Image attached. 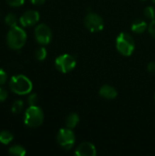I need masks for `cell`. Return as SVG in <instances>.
Instances as JSON below:
<instances>
[{
	"label": "cell",
	"instance_id": "obj_1",
	"mask_svg": "<svg viewBox=\"0 0 155 156\" xmlns=\"http://www.w3.org/2000/svg\"><path fill=\"white\" fill-rule=\"evenodd\" d=\"M26 33L22 27L18 26L10 27L6 36V43L11 49L18 50L22 48L26 44Z\"/></svg>",
	"mask_w": 155,
	"mask_h": 156
},
{
	"label": "cell",
	"instance_id": "obj_2",
	"mask_svg": "<svg viewBox=\"0 0 155 156\" xmlns=\"http://www.w3.org/2000/svg\"><path fill=\"white\" fill-rule=\"evenodd\" d=\"M10 90L17 95H26L33 89L32 81L25 75H16L9 81Z\"/></svg>",
	"mask_w": 155,
	"mask_h": 156
},
{
	"label": "cell",
	"instance_id": "obj_3",
	"mask_svg": "<svg viewBox=\"0 0 155 156\" xmlns=\"http://www.w3.org/2000/svg\"><path fill=\"white\" fill-rule=\"evenodd\" d=\"M116 48L122 56H131L135 48V42L133 37L129 33H120L116 38Z\"/></svg>",
	"mask_w": 155,
	"mask_h": 156
},
{
	"label": "cell",
	"instance_id": "obj_4",
	"mask_svg": "<svg viewBox=\"0 0 155 156\" xmlns=\"http://www.w3.org/2000/svg\"><path fill=\"white\" fill-rule=\"evenodd\" d=\"M44 121V112L37 105L29 106L24 116V122L26 126L30 128H37L43 123Z\"/></svg>",
	"mask_w": 155,
	"mask_h": 156
},
{
	"label": "cell",
	"instance_id": "obj_5",
	"mask_svg": "<svg viewBox=\"0 0 155 156\" xmlns=\"http://www.w3.org/2000/svg\"><path fill=\"white\" fill-rule=\"evenodd\" d=\"M76 58L69 54H63L58 56L55 60L56 69L62 73H69L76 67Z\"/></svg>",
	"mask_w": 155,
	"mask_h": 156
},
{
	"label": "cell",
	"instance_id": "obj_6",
	"mask_svg": "<svg viewBox=\"0 0 155 156\" xmlns=\"http://www.w3.org/2000/svg\"><path fill=\"white\" fill-rule=\"evenodd\" d=\"M75 141H76V137L72 129L69 128L60 129L57 134L58 144L65 150H70L73 147Z\"/></svg>",
	"mask_w": 155,
	"mask_h": 156
},
{
	"label": "cell",
	"instance_id": "obj_7",
	"mask_svg": "<svg viewBox=\"0 0 155 156\" xmlns=\"http://www.w3.org/2000/svg\"><path fill=\"white\" fill-rule=\"evenodd\" d=\"M84 25L90 32H99L104 27V21L102 17L93 12L86 15L84 18Z\"/></svg>",
	"mask_w": 155,
	"mask_h": 156
},
{
	"label": "cell",
	"instance_id": "obj_8",
	"mask_svg": "<svg viewBox=\"0 0 155 156\" xmlns=\"http://www.w3.org/2000/svg\"><path fill=\"white\" fill-rule=\"evenodd\" d=\"M35 37L38 44L48 45L50 43L52 38V31L46 24H39L35 28Z\"/></svg>",
	"mask_w": 155,
	"mask_h": 156
},
{
	"label": "cell",
	"instance_id": "obj_9",
	"mask_svg": "<svg viewBox=\"0 0 155 156\" xmlns=\"http://www.w3.org/2000/svg\"><path fill=\"white\" fill-rule=\"evenodd\" d=\"M39 20V13L35 10L25 12L19 18V22L23 27H31L36 25Z\"/></svg>",
	"mask_w": 155,
	"mask_h": 156
},
{
	"label": "cell",
	"instance_id": "obj_10",
	"mask_svg": "<svg viewBox=\"0 0 155 156\" xmlns=\"http://www.w3.org/2000/svg\"><path fill=\"white\" fill-rule=\"evenodd\" d=\"M75 154L77 156H95L97 154V150L93 144L84 142L78 146Z\"/></svg>",
	"mask_w": 155,
	"mask_h": 156
},
{
	"label": "cell",
	"instance_id": "obj_11",
	"mask_svg": "<svg viewBox=\"0 0 155 156\" xmlns=\"http://www.w3.org/2000/svg\"><path fill=\"white\" fill-rule=\"evenodd\" d=\"M99 93L102 98H104L106 100H114L118 95L116 89L111 85H108V84L101 86Z\"/></svg>",
	"mask_w": 155,
	"mask_h": 156
},
{
	"label": "cell",
	"instance_id": "obj_12",
	"mask_svg": "<svg viewBox=\"0 0 155 156\" xmlns=\"http://www.w3.org/2000/svg\"><path fill=\"white\" fill-rule=\"evenodd\" d=\"M146 28H147V24L144 20H142V19L135 20L132 25V30L137 34L143 33L146 30Z\"/></svg>",
	"mask_w": 155,
	"mask_h": 156
},
{
	"label": "cell",
	"instance_id": "obj_13",
	"mask_svg": "<svg viewBox=\"0 0 155 156\" xmlns=\"http://www.w3.org/2000/svg\"><path fill=\"white\" fill-rule=\"evenodd\" d=\"M79 122V116L75 112L70 113L66 119V126L67 128L74 129L78 125Z\"/></svg>",
	"mask_w": 155,
	"mask_h": 156
},
{
	"label": "cell",
	"instance_id": "obj_14",
	"mask_svg": "<svg viewBox=\"0 0 155 156\" xmlns=\"http://www.w3.org/2000/svg\"><path fill=\"white\" fill-rule=\"evenodd\" d=\"M8 153L12 155L16 156H24L26 154V149L18 144L13 145L8 149Z\"/></svg>",
	"mask_w": 155,
	"mask_h": 156
},
{
	"label": "cell",
	"instance_id": "obj_15",
	"mask_svg": "<svg viewBox=\"0 0 155 156\" xmlns=\"http://www.w3.org/2000/svg\"><path fill=\"white\" fill-rule=\"evenodd\" d=\"M13 134L8 131H2L0 132V144H9L13 141Z\"/></svg>",
	"mask_w": 155,
	"mask_h": 156
},
{
	"label": "cell",
	"instance_id": "obj_16",
	"mask_svg": "<svg viewBox=\"0 0 155 156\" xmlns=\"http://www.w3.org/2000/svg\"><path fill=\"white\" fill-rule=\"evenodd\" d=\"M5 21L6 23V25H8L10 27H15V26H17V16L14 14V13H9L6 15L5 18Z\"/></svg>",
	"mask_w": 155,
	"mask_h": 156
},
{
	"label": "cell",
	"instance_id": "obj_17",
	"mask_svg": "<svg viewBox=\"0 0 155 156\" xmlns=\"http://www.w3.org/2000/svg\"><path fill=\"white\" fill-rule=\"evenodd\" d=\"M23 108H24V102L22 101H20V100H17L13 103L11 111H12L13 113L17 114V113H20L22 112Z\"/></svg>",
	"mask_w": 155,
	"mask_h": 156
},
{
	"label": "cell",
	"instance_id": "obj_18",
	"mask_svg": "<svg viewBox=\"0 0 155 156\" xmlns=\"http://www.w3.org/2000/svg\"><path fill=\"white\" fill-rule=\"evenodd\" d=\"M35 57H36V58H37V60H39V61L44 60V59L47 58V49H46L44 47L38 48L36 50Z\"/></svg>",
	"mask_w": 155,
	"mask_h": 156
},
{
	"label": "cell",
	"instance_id": "obj_19",
	"mask_svg": "<svg viewBox=\"0 0 155 156\" xmlns=\"http://www.w3.org/2000/svg\"><path fill=\"white\" fill-rule=\"evenodd\" d=\"M143 15L146 18L150 19V20H154L155 19V10L153 6H147L145 7L144 11H143Z\"/></svg>",
	"mask_w": 155,
	"mask_h": 156
},
{
	"label": "cell",
	"instance_id": "obj_20",
	"mask_svg": "<svg viewBox=\"0 0 155 156\" xmlns=\"http://www.w3.org/2000/svg\"><path fill=\"white\" fill-rule=\"evenodd\" d=\"M37 101H38V98H37V95L36 93H33V94H31V95L28 97V99H27V102H28L29 106H34V105H37Z\"/></svg>",
	"mask_w": 155,
	"mask_h": 156
},
{
	"label": "cell",
	"instance_id": "obj_21",
	"mask_svg": "<svg viewBox=\"0 0 155 156\" xmlns=\"http://www.w3.org/2000/svg\"><path fill=\"white\" fill-rule=\"evenodd\" d=\"M6 3L11 5V6H14V7H18V6H21L22 5H24L25 3V0H5Z\"/></svg>",
	"mask_w": 155,
	"mask_h": 156
},
{
	"label": "cell",
	"instance_id": "obj_22",
	"mask_svg": "<svg viewBox=\"0 0 155 156\" xmlns=\"http://www.w3.org/2000/svg\"><path fill=\"white\" fill-rule=\"evenodd\" d=\"M7 96H8L7 90L5 88L0 86V102L5 101L7 99Z\"/></svg>",
	"mask_w": 155,
	"mask_h": 156
},
{
	"label": "cell",
	"instance_id": "obj_23",
	"mask_svg": "<svg viewBox=\"0 0 155 156\" xmlns=\"http://www.w3.org/2000/svg\"><path fill=\"white\" fill-rule=\"evenodd\" d=\"M6 79H7L6 72H5L4 69H0V86H2L3 84H5V83Z\"/></svg>",
	"mask_w": 155,
	"mask_h": 156
},
{
	"label": "cell",
	"instance_id": "obj_24",
	"mask_svg": "<svg viewBox=\"0 0 155 156\" xmlns=\"http://www.w3.org/2000/svg\"><path fill=\"white\" fill-rule=\"evenodd\" d=\"M148 31L151 34V36L155 38V19L151 22V24L148 27Z\"/></svg>",
	"mask_w": 155,
	"mask_h": 156
},
{
	"label": "cell",
	"instance_id": "obj_25",
	"mask_svg": "<svg viewBox=\"0 0 155 156\" xmlns=\"http://www.w3.org/2000/svg\"><path fill=\"white\" fill-rule=\"evenodd\" d=\"M147 70L152 74H155V61H152L148 64Z\"/></svg>",
	"mask_w": 155,
	"mask_h": 156
},
{
	"label": "cell",
	"instance_id": "obj_26",
	"mask_svg": "<svg viewBox=\"0 0 155 156\" xmlns=\"http://www.w3.org/2000/svg\"><path fill=\"white\" fill-rule=\"evenodd\" d=\"M30 1H31V3H32L33 5H42V4H44L46 0H30Z\"/></svg>",
	"mask_w": 155,
	"mask_h": 156
},
{
	"label": "cell",
	"instance_id": "obj_27",
	"mask_svg": "<svg viewBox=\"0 0 155 156\" xmlns=\"http://www.w3.org/2000/svg\"><path fill=\"white\" fill-rule=\"evenodd\" d=\"M153 3H154V4H155V0H153Z\"/></svg>",
	"mask_w": 155,
	"mask_h": 156
},
{
	"label": "cell",
	"instance_id": "obj_28",
	"mask_svg": "<svg viewBox=\"0 0 155 156\" xmlns=\"http://www.w3.org/2000/svg\"><path fill=\"white\" fill-rule=\"evenodd\" d=\"M143 1H144V0H143Z\"/></svg>",
	"mask_w": 155,
	"mask_h": 156
}]
</instances>
